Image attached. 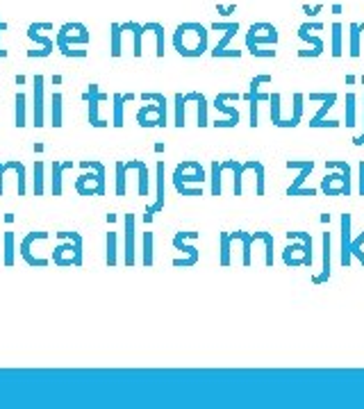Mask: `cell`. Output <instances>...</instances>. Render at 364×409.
I'll return each instance as SVG.
<instances>
[{"instance_id":"obj_1","label":"cell","mask_w":364,"mask_h":409,"mask_svg":"<svg viewBox=\"0 0 364 409\" xmlns=\"http://www.w3.org/2000/svg\"><path fill=\"white\" fill-rule=\"evenodd\" d=\"M210 46V32L205 25L196 23V20H187L180 23L174 32V48L182 57H200L205 55Z\"/></svg>"},{"instance_id":"obj_2","label":"cell","mask_w":364,"mask_h":409,"mask_svg":"<svg viewBox=\"0 0 364 409\" xmlns=\"http://www.w3.org/2000/svg\"><path fill=\"white\" fill-rule=\"evenodd\" d=\"M326 178L321 180V193L323 196H351L353 182H351V164L341 159H328L326 161Z\"/></svg>"},{"instance_id":"obj_3","label":"cell","mask_w":364,"mask_h":409,"mask_svg":"<svg viewBox=\"0 0 364 409\" xmlns=\"http://www.w3.org/2000/svg\"><path fill=\"white\" fill-rule=\"evenodd\" d=\"M85 173L75 180V191L80 196H105V166L96 159H85L78 164Z\"/></svg>"},{"instance_id":"obj_4","label":"cell","mask_w":364,"mask_h":409,"mask_svg":"<svg viewBox=\"0 0 364 409\" xmlns=\"http://www.w3.org/2000/svg\"><path fill=\"white\" fill-rule=\"evenodd\" d=\"M59 243L55 245L53 262L59 269L83 266V237L78 232H57Z\"/></svg>"},{"instance_id":"obj_5","label":"cell","mask_w":364,"mask_h":409,"mask_svg":"<svg viewBox=\"0 0 364 409\" xmlns=\"http://www.w3.org/2000/svg\"><path fill=\"white\" fill-rule=\"evenodd\" d=\"M146 105L137 109V123L141 128H164L166 126V96L164 94H141Z\"/></svg>"},{"instance_id":"obj_6","label":"cell","mask_w":364,"mask_h":409,"mask_svg":"<svg viewBox=\"0 0 364 409\" xmlns=\"http://www.w3.org/2000/svg\"><path fill=\"white\" fill-rule=\"evenodd\" d=\"M287 239L291 243L282 250V262L289 269H298V266H312V237L308 232H287Z\"/></svg>"},{"instance_id":"obj_7","label":"cell","mask_w":364,"mask_h":409,"mask_svg":"<svg viewBox=\"0 0 364 409\" xmlns=\"http://www.w3.org/2000/svg\"><path fill=\"white\" fill-rule=\"evenodd\" d=\"M189 239H198V232L182 230V232L174 234V248L185 255L182 260H174L176 269H185V266H196L198 264V248H196L194 243H187Z\"/></svg>"},{"instance_id":"obj_8","label":"cell","mask_w":364,"mask_h":409,"mask_svg":"<svg viewBox=\"0 0 364 409\" xmlns=\"http://www.w3.org/2000/svg\"><path fill=\"white\" fill-rule=\"evenodd\" d=\"M205 182V171L198 161L185 159L180 161L174 171V187H191V184H203Z\"/></svg>"},{"instance_id":"obj_9","label":"cell","mask_w":364,"mask_h":409,"mask_svg":"<svg viewBox=\"0 0 364 409\" xmlns=\"http://www.w3.org/2000/svg\"><path fill=\"white\" fill-rule=\"evenodd\" d=\"M312 30H319L321 32L323 30L321 20H310V23H303L298 28V39L312 46V50H298V57H321V53H323V41L319 35H312Z\"/></svg>"},{"instance_id":"obj_10","label":"cell","mask_w":364,"mask_h":409,"mask_svg":"<svg viewBox=\"0 0 364 409\" xmlns=\"http://www.w3.org/2000/svg\"><path fill=\"white\" fill-rule=\"evenodd\" d=\"M89 30L85 23H64L62 28H59V32H57V46H87L89 44Z\"/></svg>"},{"instance_id":"obj_11","label":"cell","mask_w":364,"mask_h":409,"mask_svg":"<svg viewBox=\"0 0 364 409\" xmlns=\"http://www.w3.org/2000/svg\"><path fill=\"white\" fill-rule=\"evenodd\" d=\"M248 44H255V46H276L278 44V30H276V25L265 23V20H260V23H253L246 30V46Z\"/></svg>"},{"instance_id":"obj_12","label":"cell","mask_w":364,"mask_h":409,"mask_svg":"<svg viewBox=\"0 0 364 409\" xmlns=\"http://www.w3.org/2000/svg\"><path fill=\"white\" fill-rule=\"evenodd\" d=\"M285 166L289 171H298V176L294 178V182L289 184V189H287V196H296V191L305 184V180L310 178V173L315 171L317 164L312 161V159H289Z\"/></svg>"},{"instance_id":"obj_13","label":"cell","mask_w":364,"mask_h":409,"mask_svg":"<svg viewBox=\"0 0 364 409\" xmlns=\"http://www.w3.org/2000/svg\"><path fill=\"white\" fill-rule=\"evenodd\" d=\"M37 239H48V232H30L28 237H23L21 245H18V252H21V257L30 264V266H39V269H46L48 266V260L46 257H37L32 252V243Z\"/></svg>"},{"instance_id":"obj_14","label":"cell","mask_w":364,"mask_h":409,"mask_svg":"<svg viewBox=\"0 0 364 409\" xmlns=\"http://www.w3.org/2000/svg\"><path fill=\"white\" fill-rule=\"evenodd\" d=\"M164 209V161H157V176H155V202L148 204L144 214L146 223H153L155 214Z\"/></svg>"},{"instance_id":"obj_15","label":"cell","mask_w":364,"mask_h":409,"mask_svg":"<svg viewBox=\"0 0 364 409\" xmlns=\"http://www.w3.org/2000/svg\"><path fill=\"white\" fill-rule=\"evenodd\" d=\"M85 100L89 102V123L94 128H105L107 121H103V118L98 116V107H100V102L107 100V96L103 94V91H100L98 85H89L87 94H85Z\"/></svg>"},{"instance_id":"obj_16","label":"cell","mask_w":364,"mask_h":409,"mask_svg":"<svg viewBox=\"0 0 364 409\" xmlns=\"http://www.w3.org/2000/svg\"><path fill=\"white\" fill-rule=\"evenodd\" d=\"M44 91H46V78L44 75H35V102H32V111H35V128H44L46 126V100H44Z\"/></svg>"},{"instance_id":"obj_17","label":"cell","mask_w":364,"mask_h":409,"mask_svg":"<svg viewBox=\"0 0 364 409\" xmlns=\"http://www.w3.org/2000/svg\"><path fill=\"white\" fill-rule=\"evenodd\" d=\"M126 266L137 264V219L135 214H126Z\"/></svg>"},{"instance_id":"obj_18","label":"cell","mask_w":364,"mask_h":409,"mask_svg":"<svg viewBox=\"0 0 364 409\" xmlns=\"http://www.w3.org/2000/svg\"><path fill=\"white\" fill-rule=\"evenodd\" d=\"M28 39L32 41V44L42 46V50H28V57H48L55 50V46H57V41H53L46 35H39V30L35 25L28 28Z\"/></svg>"},{"instance_id":"obj_19","label":"cell","mask_w":364,"mask_h":409,"mask_svg":"<svg viewBox=\"0 0 364 409\" xmlns=\"http://www.w3.org/2000/svg\"><path fill=\"white\" fill-rule=\"evenodd\" d=\"M341 241H339V264L351 266V214H341Z\"/></svg>"},{"instance_id":"obj_20","label":"cell","mask_w":364,"mask_h":409,"mask_svg":"<svg viewBox=\"0 0 364 409\" xmlns=\"http://www.w3.org/2000/svg\"><path fill=\"white\" fill-rule=\"evenodd\" d=\"M321 241H323V255H321V273L319 275H315L312 278V282L315 284H321V282H326L328 278H330V271H332V237H330V232H323V237H321Z\"/></svg>"},{"instance_id":"obj_21","label":"cell","mask_w":364,"mask_h":409,"mask_svg":"<svg viewBox=\"0 0 364 409\" xmlns=\"http://www.w3.org/2000/svg\"><path fill=\"white\" fill-rule=\"evenodd\" d=\"M210 30H224V37H221V41L214 46V50H212V57L219 59V57H224V53H226V48H228L230 41L237 37L239 23H212Z\"/></svg>"},{"instance_id":"obj_22","label":"cell","mask_w":364,"mask_h":409,"mask_svg":"<svg viewBox=\"0 0 364 409\" xmlns=\"http://www.w3.org/2000/svg\"><path fill=\"white\" fill-rule=\"evenodd\" d=\"M214 107H217L219 111H224V114L228 116V118H221V121H214V123H212V126H214V128H235L237 123H239V111H237V107L226 105V94H219V96L214 98Z\"/></svg>"},{"instance_id":"obj_23","label":"cell","mask_w":364,"mask_h":409,"mask_svg":"<svg viewBox=\"0 0 364 409\" xmlns=\"http://www.w3.org/2000/svg\"><path fill=\"white\" fill-rule=\"evenodd\" d=\"M73 166H75L73 161L53 159V164H50V169H53V178H50V182H53V196H62V191H64V171L73 169Z\"/></svg>"},{"instance_id":"obj_24","label":"cell","mask_w":364,"mask_h":409,"mask_svg":"<svg viewBox=\"0 0 364 409\" xmlns=\"http://www.w3.org/2000/svg\"><path fill=\"white\" fill-rule=\"evenodd\" d=\"M224 171H232V180H235V187H232V193L235 196H241L244 193V164L241 161H235V159H228L221 164Z\"/></svg>"},{"instance_id":"obj_25","label":"cell","mask_w":364,"mask_h":409,"mask_svg":"<svg viewBox=\"0 0 364 409\" xmlns=\"http://www.w3.org/2000/svg\"><path fill=\"white\" fill-rule=\"evenodd\" d=\"M126 166L128 171H137L139 173V184H137V191H139V196H148V166H146V161H141V159H130L126 161Z\"/></svg>"},{"instance_id":"obj_26","label":"cell","mask_w":364,"mask_h":409,"mask_svg":"<svg viewBox=\"0 0 364 409\" xmlns=\"http://www.w3.org/2000/svg\"><path fill=\"white\" fill-rule=\"evenodd\" d=\"M232 239H237L241 243V262H244V266H250L253 262V243H255V239H253V234L244 232V230H237V232H232L230 234Z\"/></svg>"},{"instance_id":"obj_27","label":"cell","mask_w":364,"mask_h":409,"mask_svg":"<svg viewBox=\"0 0 364 409\" xmlns=\"http://www.w3.org/2000/svg\"><path fill=\"white\" fill-rule=\"evenodd\" d=\"M135 100V94H114L112 102H114V111H112V126L114 128H123V109L126 102Z\"/></svg>"},{"instance_id":"obj_28","label":"cell","mask_w":364,"mask_h":409,"mask_svg":"<svg viewBox=\"0 0 364 409\" xmlns=\"http://www.w3.org/2000/svg\"><path fill=\"white\" fill-rule=\"evenodd\" d=\"M62 105H64V96L55 91L50 96V126L53 128H62L64 126V116H62Z\"/></svg>"},{"instance_id":"obj_29","label":"cell","mask_w":364,"mask_h":409,"mask_svg":"<svg viewBox=\"0 0 364 409\" xmlns=\"http://www.w3.org/2000/svg\"><path fill=\"white\" fill-rule=\"evenodd\" d=\"M246 171H253V173H255V180H257V196H265V191H267V184H265V176H267L265 164H262L260 159H248V161H244V173H246Z\"/></svg>"},{"instance_id":"obj_30","label":"cell","mask_w":364,"mask_h":409,"mask_svg":"<svg viewBox=\"0 0 364 409\" xmlns=\"http://www.w3.org/2000/svg\"><path fill=\"white\" fill-rule=\"evenodd\" d=\"M123 30L126 32H133V39H135V46H133V55L135 57H141L144 55V46H141V39H144V32L146 28L135 23V20H128V23H123Z\"/></svg>"},{"instance_id":"obj_31","label":"cell","mask_w":364,"mask_h":409,"mask_svg":"<svg viewBox=\"0 0 364 409\" xmlns=\"http://www.w3.org/2000/svg\"><path fill=\"white\" fill-rule=\"evenodd\" d=\"M14 126L16 128H25L28 126V121H25V109H28V96L25 94H21L18 91L16 94V98H14Z\"/></svg>"},{"instance_id":"obj_32","label":"cell","mask_w":364,"mask_h":409,"mask_svg":"<svg viewBox=\"0 0 364 409\" xmlns=\"http://www.w3.org/2000/svg\"><path fill=\"white\" fill-rule=\"evenodd\" d=\"M362 23H351L348 25V39H351V46H348V55L351 57H360L362 53V46H360V37H362Z\"/></svg>"},{"instance_id":"obj_33","label":"cell","mask_w":364,"mask_h":409,"mask_svg":"<svg viewBox=\"0 0 364 409\" xmlns=\"http://www.w3.org/2000/svg\"><path fill=\"white\" fill-rule=\"evenodd\" d=\"M337 98H339L337 94H330V98H328V100H323V105L319 107V111L315 114V118L310 121V128H321V123L326 121V114H328V111H330L332 107L337 105Z\"/></svg>"},{"instance_id":"obj_34","label":"cell","mask_w":364,"mask_h":409,"mask_svg":"<svg viewBox=\"0 0 364 409\" xmlns=\"http://www.w3.org/2000/svg\"><path fill=\"white\" fill-rule=\"evenodd\" d=\"M221 173H224L221 161H212V166H210V196H221Z\"/></svg>"},{"instance_id":"obj_35","label":"cell","mask_w":364,"mask_h":409,"mask_svg":"<svg viewBox=\"0 0 364 409\" xmlns=\"http://www.w3.org/2000/svg\"><path fill=\"white\" fill-rule=\"evenodd\" d=\"M269 105H271V123L276 128H282V126H285V118H282V96L280 94H271Z\"/></svg>"},{"instance_id":"obj_36","label":"cell","mask_w":364,"mask_h":409,"mask_svg":"<svg viewBox=\"0 0 364 409\" xmlns=\"http://www.w3.org/2000/svg\"><path fill=\"white\" fill-rule=\"evenodd\" d=\"M144 257H141V262H144V266H153L155 264V234L153 232H144Z\"/></svg>"},{"instance_id":"obj_37","label":"cell","mask_w":364,"mask_h":409,"mask_svg":"<svg viewBox=\"0 0 364 409\" xmlns=\"http://www.w3.org/2000/svg\"><path fill=\"white\" fill-rule=\"evenodd\" d=\"M146 32H153L155 35V41H157V48H155V55L157 57H164V25L162 23H146Z\"/></svg>"},{"instance_id":"obj_38","label":"cell","mask_w":364,"mask_h":409,"mask_svg":"<svg viewBox=\"0 0 364 409\" xmlns=\"http://www.w3.org/2000/svg\"><path fill=\"white\" fill-rule=\"evenodd\" d=\"M174 109H176V114H174V126L176 128H185V107L189 105L187 102V98H185V94H176V98H174Z\"/></svg>"},{"instance_id":"obj_39","label":"cell","mask_w":364,"mask_h":409,"mask_svg":"<svg viewBox=\"0 0 364 409\" xmlns=\"http://www.w3.org/2000/svg\"><path fill=\"white\" fill-rule=\"evenodd\" d=\"M207 109H210L207 98H205L203 94H198V98H196V121H198L196 126H198V128H207V126H210Z\"/></svg>"},{"instance_id":"obj_40","label":"cell","mask_w":364,"mask_h":409,"mask_svg":"<svg viewBox=\"0 0 364 409\" xmlns=\"http://www.w3.org/2000/svg\"><path fill=\"white\" fill-rule=\"evenodd\" d=\"M356 118H358V96L351 91V94H346V123L344 126L356 128Z\"/></svg>"},{"instance_id":"obj_41","label":"cell","mask_w":364,"mask_h":409,"mask_svg":"<svg viewBox=\"0 0 364 409\" xmlns=\"http://www.w3.org/2000/svg\"><path fill=\"white\" fill-rule=\"evenodd\" d=\"M128 191V166L126 161H116V196H126Z\"/></svg>"},{"instance_id":"obj_42","label":"cell","mask_w":364,"mask_h":409,"mask_svg":"<svg viewBox=\"0 0 364 409\" xmlns=\"http://www.w3.org/2000/svg\"><path fill=\"white\" fill-rule=\"evenodd\" d=\"M119 264V239L116 232L109 230L107 232V266H116Z\"/></svg>"},{"instance_id":"obj_43","label":"cell","mask_w":364,"mask_h":409,"mask_svg":"<svg viewBox=\"0 0 364 409\" xmlns=\"http://www.w3.org/2000/svg\"><path fill=\"white\" fill-rule=\"evenodd\" d=\"M112 32H109V39H112V50H109V53H112V57H121V37H123V23H112Z\"/></svg>"},{"instance_id":"obj_44","label":"cell","mask_w":364,"mask_h":409,"mask_svg":"<svg viewBox=\"0 0 364 409\" xmlns=\"http://www.w3.org/2000/svg\"><path fill=\"white\" fill-rule=\"evenodd\" d=\"M14 232H5V250H3V264L5 266H14V255H16V248H14Z\"/></svg>"},{"instance_id":"obj_45","label":"cell","mask_w":364,"mask_h":409,"mask_svg":"<svg viewBox=\"0 0 364 409\" xmlns=\"http://www.w3.org/2000/svg\"><path fill=\"white\" fill-rule=\"evenodd\" d=\"M232 262V239L228 232H221V266H230Z\"/></svg>"},{"instance_id":"obj_46","label":"cell","mask_w":364,"mask_h":409,"mask_svg":"<svg viewBox=\"0 0 364 409\" xmlns=\"http://www.w3.org/2000/svg\"><path fill=\"white\" fill-rule=\"evenodd\" d=\"M303 102H305V96L303 94H294V116L289 121H285V126L282 128H296L301 123V116H303Z\"/></svg>"},{"instance_id":"obj_47","label":"cell","mask_w":364,"mask_h":409,"mask_svg":"<svg viewBox=\"0 0 364 409\" xmlns=\"http://www.w3.org/2000/svg\"><path fill=\"white\" fill-rule=\"evenodd\" d=\"M341 23L339 20H335V23L330 25V35H332V57H341Z\"/></svg>"},{"instance_id":"obj_48","label":"cell","mask_w":364,"mask_h":409,"mask_svg":"<svg viewBox=\"0 0 364 409\" xmlns=\"http://www.w3.org/2000/svg\"><path fill=\"white\" fill-rule=\"evenodd\" d=\"M260 234V243L265 245V264L271 266L273 264V237L269 232H257Z\"/></svg>"},{"instance_id":"obj_49","label":"cell","mask_w":364,"mask_h":409,"mask_svg":"<svg viewBox=\"0 0 364 409\" xmlns=\"http://www.w3.org/2000/svg\"><path fill=\"white\" fill-rule=\"evenodd\" d=\"M35 196H44V161H35Z\"/></svg>"},{"instance_id":"obj_50","label":"cell","mask_w":364,"mask_h":409,"mask_svg":"<svg viewBox=\"0 0 364 409\" xmlns=\"http://www.w3.org/2000/svg\"><path fill=\"white\" fill-rule=\"evenodd\" d=\"M241 100H246V102H248V109H250L248 126H250V128H257V126H260V123H257V105H260V100H257L255 96H248V94L241 96Z\"/></svg>"},{"instance_id":"obj_51","label":"cell","mask_w":364,"mask_h":409,"mask_svg":"<svg viewBox=\"0 0 364 409\" xmlns=\"http://www.w3.org/2000/svg\"><path fill=\"white\" fill-rule=\"evenodd\" d=\"M362 245H364V232H360L358 237H356V241L351 243V255L364 266V250H362Z\"/></svg>"},{"instance_id":"obj_52","label":"cell","mask_w":364,"mask_h":409,"mask_svg":"<svg viewBox=\"0 0 364 409\" xmlns=\"http://www.w3.org/2000/svg\"><path fill=\"white\" fill-rule=\"evenodd\" d=\"M18 166V159H7V161H0V196L5 191V173L7 171H14Z\"/></svg>"},{"instance_id":"obj_53","label":"cell","mask_w":364,"mask_h":409,"mask_svg":"<svg viewBox=\"0 0 364 409\" xmlns=\"http://www.w3.org/2000/svg\"><path fill=\"white\" fill-rule=\"evenodd\" d=\"M246 48H248V53H250L253 57H276V50H271V48H267V46L248 44Z\"/></svg>"},{"instance_id":"obj_54","label":"cell","mask_w":364,"mask_h":409,"mask_svg":"<svg viewBox=\"0 0 364 409\" xmlns=\"http://www.w3.org/2000/svg\"><path fill=\"white\" fill-rule=\"evenodd\" d=\"M57 48H59V53H62L64 57H87V50H78L75 46L62 44V46H57Z\"/></svg>"},{"instance_id":"obj_55","label":"cell","mask_w":364,"mask_h":409,"mask_svg":"<svg viewBox=\"0 0 364 409\" xmlns=\"http://www.w3.org/2000/svg\"><path fill=\"white\" fill-rule=\"evenodd\" d=\"M178 193H180V196H203V189H200V187H178L176 189Z\"/></svg>"},{"instance_id":"obj_56","label":"cell","mask_w":364,"mask_h":409,"mask_svg":"<svg viewBox=\"0 0 364 409\" xmlns=\"http://www.w3.org/2000/svg\"><path fill=\"white\" fill-rule=\"evenodd\" d=\"M360 169V184H358V196H364V161L358 164Z\"/></svg>"},{"instance_id":"obj_57","label":"cell","mask_w":364,"mask_h":409,"mask_svg":"<svg viewBox=\"0 0 364 409\" xmlns=\"http://www.w3.org/2000/svg\"><path fill=\"white\" fill-rule=\"evenodd\" d=\"M317 193H319V189H305V187H301L296 191V196H317Z\"/></svg>"},{"instance_id":"obj_58","label":"cell","mask_w":364,"mask_h":409,"mask_svg":"<svg viewBox=\"0 0 364 409\" xmlns=\"http://www.w3.org/2000/svg\"><path fill=\"white\" fill-rule=\"evenodd\" d=\"M330 98V94H310V100H319V102H323V100H328Z\"/></svg>"},{"instance_id":"obj_59","label":"cell","mask_w":364,"mask_h":409,"mask_svg":"<svg viewBox=\"0 0 364 409\" xmlns=\"http://www.w3.org/2000/svg\"><path fill=\"white\" fill-rule=\"evenodd\" d=\"M303 9H305L308 14H319V12H321V5H319V7H310V5H305Z\"/></svg>"},{"instance_id":"obj_60","label":"cell","mask_w":364,"mask_h":409,"mask_svg":"<svg viewBox=\"0 0 364 409\" xmlns=\"http://www.w3.org/2000/svg\"><path fill=\"white\" fill-rule=\"evenodd\" d=\"M3 30H7V23H3V20H0V32H3ZM0 57H7V50L0 48Z\"/></svg>"},{"instance_id":"obj_61","label":"cell","mask_w":364,"mask_h":409,"mask_svg":"<svg viewBox=\"0 0 364 409\" xmlns=\"http://www.w3.org/2000/svg\"><path fill=\"white\" fill-rule=\"evenodd\" d=\"M362 100H364V98H362ZM353 143H356V146H364V130H362V135H360V137L353 139Z\"/></svg>"},{"instance_id":"obj_62","label":"cell","mask_w":364,"mask_h":409,"mask_svg":"<svg viewBox=\"0 0 364 409\" xmlns=\"http://www.w3.org/2000/svg\"><path fill=\"white\" fill-rule=\"evenodd\" d=\"M341 12V5H332V14H339Z\"/></svg>"}]
</instances>
